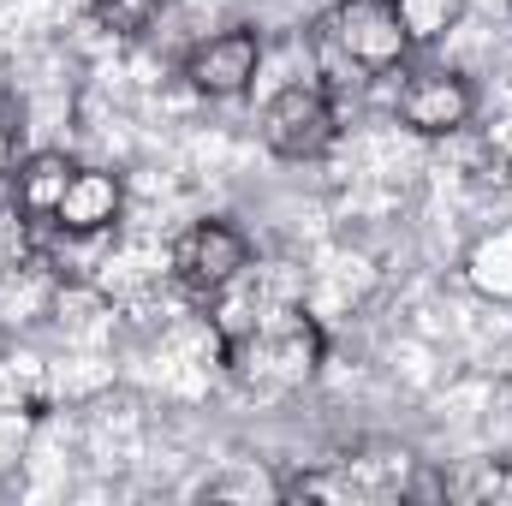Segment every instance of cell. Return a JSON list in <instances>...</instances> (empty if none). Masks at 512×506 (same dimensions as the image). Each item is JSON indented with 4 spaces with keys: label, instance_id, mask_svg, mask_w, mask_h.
<instances>
[{
    "label": "cell",
    "instance_id": "cell-1",
    "mask_svg": "<svg viewBox=\"0 0 512 506\" xmlns=\"http://www.w3.org/2000/svg\"><path fill=\"white\" fill-rule=\"evenodd\" d=\"M221 364L233 370V381H245L251 393H298L310 387L322 370V328L304 310V298H280L256 316H239L227 328H215Z\"/></svg>",
    "mask_w": 512,
    "mask_h": 506
},
{
    "label": "cell",
    "instance_id": "cell-2",
    "mask_svg": "<svg viewBox=\"0 0 512 506\" xmlns=\"http://www.w3.org/2000/svg\"><path fill=\"white\" fill-rule=\"evenodd\" d=\"M316 42H322V60H328V72H334V84L387 78V72H399L405 54H411V36H405L393 0H340V6L322 18Z\"/></svg>",
    "mask_w": 512,
    "mask_h": 506
},
{
    "label": "cell",
    "instance_id": "cell-3",
    "mask_svg": "<svg viewBox=\"0 0 512 506\" xmlns=\"http://www.w3.org/2000/svg\"><path fill=\"white\" fill-rule=\"evenodd\" d=\"M245 262H251V239H245L233 221H191V227H179L173 245H167V280H173L185 298L209 304L215 292H227V286L245 274Z\"/></svg>",
    "mask_w": 512,
    "mask_h": 506
},
{
    "label": "cell",
    "instance_id": "cell-4",
    "mask_svg": "<svg viewBox=\"0 0 512 506\" xmlns=\"http://www.w3.org/2000/svg\"><path fill=\"white\" fill-rule=\"evenodd\" d=\"M340 137V108L328 96V84L304 78V84H286L268 96L262 108V143L280 155V161H322Z\"/></svg>",
    "mask_w": 512,
    "mask_h": 506
},
{
    "label": "cell",
    "instance_id": "cell-5",
    "mask_svg": "<svg viewBox=\"0 0 512 506\" xmlns=\"http://www.w3.org/2000/svg\"><path fill=\"white\" fill-rule=\"evenodd\" d=\"M411 453H376V459H334L322 471L292 477L280 495L286 501H399L411 495Z\"/></svg>",
    "mask_w": 512,
    "mask_h": 506
},
{
    "label": "cell",
    "instance_id": "cell-6",
    "mask_svg": "<svg viewBox=\"0 0 512 506\" xmlns=\"http://www.w3.org/2000/svg\"><path fill=\"white\" fill-rule=\"evenodd\" d=\"M256 72H262V36H256L251 24L215 30V36L191 42V54H185V84L197 96H209V102L245 96L256 84Z\"/></svg>",
    "mask_w": 512,
    "mask_h": 506
},
{
    "label": "cell",
    "instance_id": "cell-7",
    "mask_svg": "<svg viewBox=\"0 0 512 506\" xmlns=\"http://www.w3.org/2000/svg\"><path fill=\"white\" fill-rule=\"evenodd\" d=\"M477 120V90L471 78L447 72V66H423L399 84V126L417 137H453Z\"/></svg>",
    "mask_w": 512,
    "mask_h": 506
},
{
    "label": "cell",
    "instance_id": "cell-8",
    "mask_svg": "<svg viewBox=\"0 0 512 506\" xmlns=\"http://www.w3.org/2000/svg\"><path fill=\"white\" fill-rule=\"evenodd\" d=\"M120 215H126V185H120V173H108V167H78L72 185H66V197H60V209H54V221H48L42 233L96 239V233H114Z\"/></svg>",
    "mask_w": 512,
    "mask_h": 506
},
{
    "label": "cell",
    "instance_id": "cell-9",
    "mask_svg": "<svg viewBox=\"0 0 512 506\" xmlns=\"http://www.w3.org/2000/svg\"><path fill=\"white\" fill-rule=\"evenodd\" d=\"M72 173H78L72 155H60V149H36V155H24V161L12 167V203H18L36 227H48L54 209H60V197H66V185H72Z\"/></svg>",
    "mask_w": 512,
    "mask_h": 506
},
{
    "label": "cell",
    "instance_id": "cell-10",
    "mask_svg": "<svg viewBox=\"0 0 512 506\" xmlns=\"http://www.w3.org/2000/svg\"><path fill=\"white\" fill-rule=\"evenodd\" d=\"M459 274H465V286H471L477 298H489V304H512V221L489 227V233H477L471 251H465V262H459Z\"/></svg>",
    "mask_w": 512,
    "mask_h": 506
},
{
    "label": "cell",
    "instance_id": "cell-11",
    "mask_svg": "<svg viewBox=\"0 0 512 506\" xmlns=\"http://www.w3.org/2000/svg\"><path fill=\"white\" fill-rule=\"evenodd\" d=\"M465 6H471V0H393V12H399L411 48H417V42H441V36H453L459 18H465Z\"/></svg>",
    "mask_w": 512,
    "mask_h": 506
},
{
    "label": "cell",
    "instance_id": "cell-12",
    "mask_svg": "<svg viewBox=\"0 0 512 506\" xmlns=\"http://www.w3.org/2000/svg\"><path fill=\"white\" fill-rule=\"evenodd\" d=\"M96 18H102L108 30H120V36H137V30H149L155 0H96Z\"/></svg>",
    "mask_w": 512,
    "mask_h": 506
},
{
    "label": "cell",
    "instance_id": "cell-13",
    "mask_svg": "<svg viewBox=\"0 0 512 506\" xmlns=\"http://www.w3.org/2000/svg\"><path fill=\"white\" fill-rule=\"evenodd\" d=\"M483 143H489L495 167H501V173H512V114H501V120L489 126V137H483Z\"/></svg>",
    "mask_w": 512,
    "mask_h": 506
},
{
    "label": "cell",
    "instance_id": "cell-14",
    "mask_svg": "<svg viewBox=\"0 0 512 506\" xmlns=\"http://www.w3.org/2000/svg\"><path fill=\"white\" fill-rule=\"evenodd\" d=\"M12 167H18V131L0 114V179H12Z\"/></svg>",
    "mask_w": 512,
    "mask_h": 506
}]
</instances>
